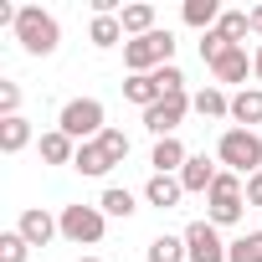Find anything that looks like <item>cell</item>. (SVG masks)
<instances>
[{
    "label": "cell",
    "mask_w": 262,
    "mask_h": 262,
    "mask_svg": "<svg viewBox=\"0 0 262 262\" xmlns=\"http://www.w3.org/2000/svg\"><path fill=\"white\" fill-rule=\"evenodd\" d=\"M16 231H21L31 247H52V242L62 236V221H57L47 206H26V211H21V221H16Z\"/></svg>",
    "instance_id": "obj_10"
},
{
    "label": "cell",
    "mask_w": 262,
    "mask_h": 262,
    "mask_svg": "<svg viewBox=\"0 0 262 262\" xmlns=\"http://www.w3.org/2000/svg\"><path fill=\"white\" fill-rule=\"evenodd\" d=\"M88 41H93L98 52H113V47H123L128 36H123V21H118V16H93V26H88Z\"/></svg>",
    "instance_id": "obj_22"
},
{
    "label": "cell",
    "mask_w": 262,
    "mask_h": 262,
    "mask_svg": "<svg viewBox=\"0 0 262 262\" xmlns=\"http://www.w3.org/2000/svg\"><path fill=\"white\" fill-rule=\"evenodd\" d=\"M144 262H190V252H185V236H170V231H160V236L144 247Z\"/></svg>",
    "instance_id": "obj_23"
},
{
    "label": "cell",
    "mask_w": 262,
    "mask_h": 262,
    "mask_svg": "<svg viewBox=\"0 0 262 262\" xmlns=\"http://www.w3.org/2000/svg\"><path fill=\"white\" fill-rule=\"evenodd\" d=\"M226 262H262V231H242V236H231Z\"/></svg>",
    "instance_id": "obj_25"
},
{
    "label": "cell",
    "mask_w": 262,
    "mask_h": 262,
    "mask_svg": "<svg viewBox=\"0 0 262 262\" xmlns=\"http://www.w3.org/2000/svg\"><path fill=\"white\" fill-rule=\"evenodd\" d=\"M216 175H221V165H216L211 155H190L185 170H180V185H185V195H211Z\"/></svg>",
    "instance_id": "obj_11"
},
{
    "label": "cell",
    "mask_w": 262,
    "mask_h": 262,
    "mask_svg": "<svg viewBox=\"0 0 262 262\" xmlns=\"http://www.w3.org/2000/svg\"><path fill=\"white\" fill-rule=\"evenodd\" d=\"M180 236H185L190 262H226V247H231V242H221V226H211L206 216H201V221H190Z\"/></svg>",
    "instance_id": "obj_8"
},
{
    "label": "cell",
    "mask_w": 262,
    "mask_h": 262,
    "mask_svg": "<svg viewBox=\"0 0 262 262\" xmlns=\"http://www.w3.org/2000/svg\"><path fill=\"white\" fill-rule=\"evenodd\" d=\"M57 221H62V236H67L72 247H98V242H103V231H108V216L98 211V201H93V206L72 201V206H62V211H57Z\"/></svg>",
    "instance_id": "obj_6"
},
{
    "label": "cell",
    "mask_w": 262,
    "mask_h": 262,
    "mask_svg": "<svg viewBox=\"0 0 262 262\" xmlns=\"http://www.w3.org/2000/svg\"><path fill=\"white\" fill-rule=\"evenodd\" d=\"M190 108H195L201 118L221 123V118H231V93H226V88H216V82H206L201 93H190Z\"/></svg>",
    "instance_id": "obj_14"
},
{
    "label": "cell",
    "mask_w": 262,
    "mask_h": 262,
    "mask_svg": "<svg viewBox=\"0 0 262 262\" xmlns=\"http://www.w3.org/2000/svg\"><path fill=\"white\" fill-rule=\"evenodd\" d=\"M247 21H252V36L262 41V6H252V11H247Z\"/></svg>",
    "instance_id": "obj_33"
},
{
    "label": "cell",
    "mask_w": 262,
    "mask_h": 262,
    "mask_svg": "<svg viewBox=\"0 0 262 262\" xmlns=\"http://www.w3.org/2000/svg\"><path fill=\"white\" fill-rule=\"evenodd\" d=\"M252 82L262 88V41H257V52H252Z\"/></svg>",
    "instance_id": "obj_34"
},
{
    "label": "cell",
    "mask_w": 262,
    "mask_h": 262,
    "mask_svg": "<svg viewBox=\"0 0 262 262\" xmlns=\"http://www.w3.org/2000/svg\"><path fill=\"white\" fill-rule=\"evenodd\" d=\"M216 31H221L226 41H236V47H242V41L252 36V21H247V11H221V21H216Z\"/></svg>",
    "instance_id": "obj_26"
},
{
    "label": "cell",
    "mask_w": 262,
    "mask_h": 262,
    "mask_svg": "<svg viewBox=\"0 0 262 262\" xmlns=\"http://www.w3.org/2000/svg\"><path fill=\"white\" fill-rule=\"evenodd\" d=\"M247 206H257V211H262V170H257V175H247Z\"/></svg>",
    "instance_id": "obj_32"
},
{
    "label": "cell",
    "mask_w": 262,
    "mask_h": 262,
    "mask_svg": "<svg viewBox=\"0 0 262 262\" xmlns=\"http://www.w3.org/2000/svg\"><path fill=\"white\" fill-rule=\"evenodd\" d=\"M123 98H128V103H139V108H155V103L165 98V88L155 82V72H139V77H128V82H123Z\"/></svg>",
    "instance_id": "obj_24"
},
{
    "label": "cell",
    "mask_w": 262,
    "mask_h": 262,
    "mask_svg": "<svg viewBox=\"0 0 262 262\" xmlns=\"http://www.w3.org/2000/svg\"><path fill=\"white\" fill-rule=\"evenodd\" d=\"M82 262H103V257H82Z\"/></svg>",
    "instance_id": "obj_35"
},
{
    "label": "cell",
    "mask_w": 262,
    "mask_h": 262,
    "mask_svg": "<svg viewBox=\"0 0 262 262\" xmlns=\"http://www.w3.org/2000/svg\"><path fill=\"white\" fill-rule=\"evenodd\" d=\"M242 216H247V180L231 175V170H221L216 185H211V195H206V221L211 226H236Z\"/></svg>",
    "instance_id": "obj_3"
},
{
    "label": "cell",
    "mask_w": 262,
    "mask_h": 262,
    "mask_svg": "<svg viewBox=\"0 0 262 262\" xmlns=\"http://www.w3.org/2000/svg\"><path fill=\"white\" fill-rule=\"evenodd\" d=\"M155 82L165 88V98H170V93H185V72H180L175 62H170V67H160V72H155Z\"/></svg>",
    "instance_id": "obj_31"
},
{
    "label": "cell",
    "mask_w": 262,
    "mask_h": 262,
    "mask_svg": "<svg viewBox=\"0 0 262 262\" xmlns=\"http://www.w3.org/2000/svg\"><path fill=\"white\" fill-rule=\"evenodd\" d=\"M21 113V82L0 77V118H16Z\"/></svg>",
    "instance_id": "obj_29"
},
{
    "label": "cell",
    "mask_w": 262,
    "mask_h": 262,
    "mask_svg": "<svg viewBox=\"0 0 262 262\" xmlns=\"http://www.w3.org/2000/svg\"><path fill=\"white\" fill-rule=\"evenodd\" d=\"M226 47H236V41H226V36H221V31H216V26H211V31H206V36H201V62H206V67H211V62H216V57H221V52H226Z\"/></svg>",
    "instance_id": "obj_30"
},
{
    "label": "cell",
    "mask_w": 262,
    "mask_h": 262,
    "mask_svg": "<svg viewBox=\"0 0 262 262\" xmlns=\"http://www.w3.org/2000/svg\"><path fill=\"white\" fill-rule=\"evenodd\" d=\"M98 144L108 149V160H113V165H123V160H128V134H123V128H113V123H108L103 134H98Z\"/></svg>",
    "instance_id": "obj_28"
},
{
    "label": "cell",
    "mask_w": 262,
    "mask_h": 262,
    "mask_svg": "<svg viewBox=\"0 0 262 262\" xmlns=\"http://www.w3.org/2000/svg\"><path fill=\"white\" fill-rule=\"evenodd\" d=\"M216 165L231 170V175H257L262 170V134L257 128H221V139H216Z\"/></svg>",
    "instance_id": "obj_1"
},
{
    "label": "cell",
    "mask_w": 262,
    "mask_h": 262,
    "mask_svg": "<svg viewBox=\"0 0 262 262\" xmlns=\"http://www.w3.org/2000/svg\"><path fill=\"white\" fill-rule=\"evenodd\" d=\"M185 113H195L190 108V93H170V98H160L155 108H144V128L155 139H175V128L185 123Z\"/></svg>",
    "instance_id": "obj_7"
},
{
    "label": "cell",
    "mask_w": 262,
    "mask_h": 262,
    "mask_svg": "<svg viewBox=\"0 0 262 262\" xmlns=\"http://www.w3.org/2000/svg\"><path fill=\"white\" fill-rule=\"evenodd\" d=\"M175 62V36L170 31H149V36H134V41H123V67L128 77H139V72H160Z\"/></svg>",
    "instance_id": "obj_5"
},
{
    "label": "cell",
    "mask_w": 262,
    "mask_h": 262,
    "mask_svg": "<svg viewBox=\"0 0 262 262\" xmlns=\"http://www.w3.org/2000/svg\"><path fill=\"white\" fill-rule=\"evenodd\" d=\"M36 149H41V165H72L77 160V144L62 134V128H47V134L36 139Z\"/></svg>",
    "instance_id": "obj_19"
},
{
    "label": "cell",
    "mask_w": 262,
    "mask_h": 262,
    "mask_svg": "<svg viewBox=\"0 0 262 262\" xmlns=\"http://www.w3.org/2000/svg\"><path fill=\"white\" fill-rule=\"evenodd\" d=\"M16 41H21L26 57H52V52L62 47V26H57L52 11H41V6H21V16H16Z\"/></svg>",
    "instance_id": "obj_2"
},
{
    "label": "cell",
    "mask_w": 262,
    "mask_h": 262,
    "mask_svg": "<svg viewBox=\"0 0 262 262\" xmlns=\"http://www.w3.org/2000/svg\"><path fill=\"white\" fill-rule=\"evenodd\" d=\"M180 21L190 26V31H211L216 21H221V0H185V6H180Z\"/></svg>",
    "instance_id": "obj_21"
},
{
    "label": "cell",
    "mask_w": 262,
    "mask_h": 262,
    "mask_svg": "<svg viewBox=\"0 0 262 262\" xmlns=\"http://www.w3.org/2000/svg\"><path fill=\"white\" fill-rule=\"evenodd\" d=\"M139 195H144V206H155V211H175V206L185 201V185H180V175H149Z\"/></svg>",
    "instance_id": "obj_12"
},
{
    "label": "cell",
    "mask_w": 262,
    "mask_h": 262,
    "mask_svg": "<svg viewBox=\"0 0 262 262\" xmlns=\"http://www.w3.org/2000/svg\"><path fill=\"white\" fill-rule=\"evenodd\" d=\"M98 211H103L108 221H128V216L139 211V195L128 190V185H108V190L98 195Z\"/></svg>",
    "instance_id": "obj_16"
},
{
    "label": "cell",
    "mask_w": 262,
    "mask_h": 262,
    "mask_svg": "<svg viewBox=\"0 0 262 262\" xmlns=\"http://www.w3.org/2000/svg\"><path fill=\"white\" fill-rule=\"evenodd\" d=\"M118 21H123V36H128V41H134V36H149V31H160V26H155L160 16H155V6H149V0H134V6H123V16H118Z\"/></svg>",
    "instance_id": "obj_20"
},
{
    "label": "cell",
    "mask_w": 262,
    "mask_h": 262,
    "mask_svg": "<svg viewBox=\"0 0 262 262\" xmlns=\"http://www.w3.org/2000/svg\"><path fill=\"white\" fill-rule=\"evenodd\" d=\"M211 77H216V88H247V77H252V52H247V47H226V52L211 62Z\"/></svg>",
    "instance_id": "obj_9"
},
{
    "label": "cell",
    "mask_w": 262,
    "mask_h": 262,
    "mask_svg": "<svg viewBox=\"0 0 262 262\" xmlns=\"http://www.w3.org/2000/svg\"><path fill=\"white\" fill-rule=\"evenodd\" d=\"M72 170H77V175H88V180H103V175L113 170V160H108V149H103L98 139H88V144H77V160H72Z\"/></svg>",
    "instance_id": "obj_17"
},
{
    "label": "cell",
    "mask_w": 262,
    "mask_h": 262,
    "mask_svg": "<svg viewBox=\"0 0 262 262\" xmlns=\"http://www.w3.org/2000/svg\"><path fill=\"white\" fill-rule=\"evenodd\" d=\"M57 128H62L72 144H88V139H98L103 128H108V108L98 98H67L62 113H57Z\"/></svg>",
    "instance_id": "obj_4"
},
{
    "label": "cell",
    "mask_w": 262,
    "mask_h": 262,
    "mask_svg": "<svg viewBox=\"0 0 262 262\" xmlns=\"http://www.w3.org/2000/svg\"><path fill=\"white\" fill-rule=\"evenodd\" d=\"M185 160H190V149H185L180 139H155V149H149L155 175H180V170H185Z\"/></svg>",
    "instance_id": "obj_15"
},
{
    "label": "cell",
    "mask_w": 262,
    "mask_h": 262,
    "mask_svg": "<svg viewBox=\"0 0 262 262\" xmlns=\"http://www.w3.org/2000/svg\"><path fill=\"white\" fill-rule=\"evenodd\" d=\"M231 128H262V88H236L231 93Z\"/></svg>",
    "instance_id": "obj_13"
},
{
    "label": "cell",
    "mask_w": 262,
    "mask_h": 262,
    "mask_svg": "<svg viewBox=\"0 0 262 262\" xmlns=\"http://www.w3.org/2000/svg\"><path fill=\"white\" fill-rule=\"evenodd\" d=\"M31 257V242L11 226V231H0V262H26Z\"/></svg>",
    "instance_id": "obj_27"
},
{
    "label": "cell",
    "mask_w": 262,
    "mask_h": 262,
    "mask_svg": "<svg viewBox=\"0 0 262 262\" xmlns=\"http://www.w3.org/2000/svg\"><path fill=\"white\" fill-rule=\"evenodd\" d=\"M31 139H36V134H31V118H26V113L0 118V155H21Z\"/></svg>",
    "instance_id": "obj_18"
}]
</instances>
